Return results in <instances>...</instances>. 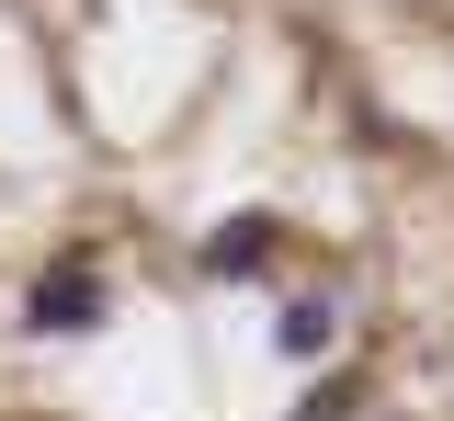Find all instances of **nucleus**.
Listing matches in <instances>:
<instances>
[{
  "label": "nucleus",
  "mask_w": 454,
  "mask_h": 421,
  "mask_svg": "<svg viewBox=\"0 0 454 421\" xmlns=\"http://www.w3.org/2000/svg\"><path fill=\"white\" fill-rule=\"evenodd\" d=\"M103 307H114V285H103V262H91V250H57L46 274H35V297H23V319H35L46 342H80V330H91Z\"/></svg>",
  "instance_id": "obj_1"
},
{
  "label": "nucleus",
  "mask_w": 454,
  "mask_h": 421,
  "mask_svg": "<svg viewBox=\"0 0 454 421\" xmlns=\"http://www.w3.org/2000/svg\"><path fill=\"white\" fill-rule=\"evenodd\" d=\"M273 250H284V217H262V205H250V217H227L216 240H205V274H227V285H250V274H262Z\"/></svg>",
  "instance_id": "obj_2"
},
{
  "label": "nucleus",
  "mask_w": 454,
  "mask_h": 421,
  "mask_svg": "<svg viewBox=\"0 0 454 421\" xmlns=\"http://www.w3.org/2000/svg\"><path fill=\"white\" fill-rule=\"evenodd\" d=\"M330 342H340V307H330V297H295V307L273 319V353H284V364H318Z\"/></svg>",
  "instance_id": "obj_3"
},
{
  "label": "nucleus",
  "mask_w": 454,
  "mask_h": 421,
  "mask_svg": "<svg viewBox=\"0 0 454 421\" xmlns=\"http://www.w3.org/2000/svg\"><path fill=\"white\" fill-rule=\"evenodd\" d=\"M295 421H352V387H340V376H330V387H307V410H295Z\"/></svg>",
  "instance_id": "obj_4"
}]
</instances>
